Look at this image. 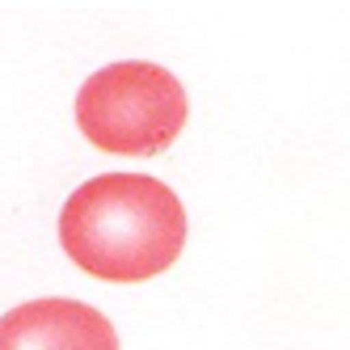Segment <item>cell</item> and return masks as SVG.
I'll return each mask as SVG.
<instances>
[{
  "instance_id": "1",
  "label": "cell",
  "mask_w": 350,
  "mask_h": 350,
  "mask_svg": "<svg viewBox=\"0 0 350 350\" xmlns=\"http://www.w3.org/2000/svg\"><path fill=\"white\" fill-rule=\"evenodd\" d=\"M59 245L93 279L148 283L182 258L186 207L148 173H102L68 194Z\"/></svg>"
},
{
  "instance_id": "2",
  "label": "cell",
  "mask_w": 350,
  "mask_h": 350,
  "mask_svg": "<svg viewBox=\"0 0 350 350\" xmlns=\"http://www.w3.org/2000/svg\"><path fill=\"white\" fill-rule=\"evenodd\" d=\"M186 89L169 68L148 59H122L97 68L77 93L81 135L118 157H157L186 127Z\"/></svg>"
},
{
  "instance_id": "3",
  "label": "cell",
  "mask_w": 350,
  "mask_h": 350,
  "mask_svg": "<svg viewBox=\"0 0 350 350\" xmlns=\"http://www.w3.org/2000/svg\"><path fill=\"white\" fill-rule=\"evenodd\" d=\"M0 350H118V334L85 299H26L0 317Z\"/></svg>"
}]
</instances>
